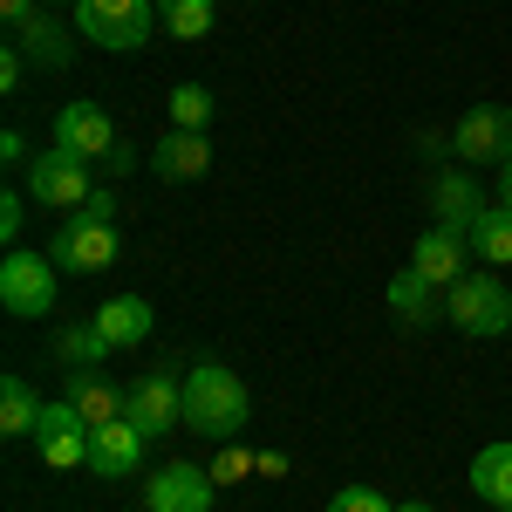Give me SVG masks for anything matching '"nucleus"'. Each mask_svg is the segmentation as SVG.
Returning a JSON list of instances; mask_svg holds the SVG:
<instances>
[{"label":"nucleus","mask_w":512,"mask_h":512,"mask_svg":"<svg viewBox=\"0 0 512 512\" xmlns=\"http://www.w3.org/2000/svg\"><path fill=\"white\" fill-rule=\"evenodd\" d=\"M253 417V396L239 383L226 362H198L185 376V431L192 437H212V444H233Z\"/></svg>","instance_id":"1"},{"label":"nucleus","mask_w":512,"mask_h":512,"mask_svg":"<svg viewBox=\"0 0 512 512\" xmlns=\"http://www.w3.org/2000/svg\"><path fill=\"white\" fill-rule=\"evenodd\" d=\"M444 321L458 328V335H472V342H499L512 328V294L499 274H465L451 294H444Z\"/></svg>","instance_id":"2"},{"label":"nucleus","mask_w":512,"mask_h":512,"mask_svg":"<svg viewBox=\"0 0 512 512\" xmlns=\"http://www.w3.org/2000/svg\"><path fill=\"white\" fill-rule=\"evenodd\" d=\"M117 253V219H96V212H69L48 239V260L62 274H103V267H117Z\"/></svg>","instance_id":"3"},{"label":"nucleus","mask_w":512,"mask_h":512,"mask_svg":"<svg viewBox=\"0 0 512 512\" xmlns=\"http://www.w3.org/2000/svg\"><path fill=\"white\" fill-rule=\"evenodd\" d=\"M151 0H76V35L110 48V55H130L151 41Z\"/></svg>","instance_id":"4"},{"label":"nucleus","mask_w":512,"mask_h":512,"mask_svg":"<svg viewBox=\"0 0 512 512\" xmlns=\"http://www.w3.org/2000/svg\"><path fill=\"white\" fill-rule=\"evenodd\" d=\"M55 260L48 253H21V246H7V260H0V301H7V315L21 321H41L55 315Z\"/></svg>","instance_id":"5"},{"label":"nucleus","mask_w":512,"mask_h":512,"mask_svg":"<svg viewBox=\"0 0 512 512\" xmlns=\"http://www.w3.org/2000/svg\"><path fill=\"white\" fill-rule=\"evenodd\" d=\"M89 164L82 158H69L62 144H48V151H35L28 158V198L35 205H55V212H82L89 205Z\"/></svg>","instance_id":"6"},{"label":"nucleus","mask_w":512,"mask_h":512,"mask_svg":"<svg viewBox=\"0 0 512 512\" xmlns=\"http://www.w3.org/2000/svg\"><path fill=\"white\" fill-rule=\"evenodd\" d=\"M89 424H82V410L69 396H55V403H41V424H35V444H41V465H55V472H82L89 465Z\"/></svg>","instance_id":"7"},{"label":"nucleus","mask_w":512,"mask_h":512,"mask_svg":"<svg viewBox=\"0 0 512 512\" xmlns=\"http://www.w3.org/2000/svg\"><path fill=\"white\" fill-rule=\"evenodd\" d=\"M451 158L458 164H506L512 158V110L506 103H478L451 130Z\"/></svg>","instance_id":"8"},{"label":"nucleus","mask_w":512,"mask_h":512,"mask_svg":"<svg viewBox=\"0 0 512 512\" xmlns=\"http://www.w3.org/2000/svg\"><path fill=\"white\" fill-rule=\"evenodd\" d=\"M123 417L137 424L144 437H164V431H185V383H171V376H137L130 390H123Z\"/></svg>","instance_id":"9"},{"label":"nucleus","mask_w":512,"mask_h":512,"mask_svg":"<svg viewBox=\"0 0 512 512\" xmlns=\"http://www.w3.org/2000/svg\"><path fill=\"white\" fill-rule=\"evenodd\" d=\"M212 499H219V485L205 465H164L144 485V512H212Z\"/></svg>","instance_id":"10"},{"label":"nucleus","mask_w":512,"mask_h":512,"mask_svg":"<svg viewBox=\"0 0 512 512\" xmlns=\"http://www.w3.org/2000/svg\"><path fill=\"white\" fill-rule=\"evenodd\" d=\"M55 144H62L69 158L96 164V158H110L123 137H117V123H110V110H96V103H69V110L55 117Z\"/></svg>","instance_id":"11"},{"label":"nucleus","mask_w":512,"mask_h":512,"mask_svg":"<svg viewBox=\"0 0 512 512\" xmlns=\"http://www.w3.org/2000/svg\"><path fill=\"white\" fill-rule=\"evenodd\" d=\"M144 444H151V437L137 431L130 417L96 424V437H89V472H96V478H137V472H144Z\"/></svg>","instance_id":"12"},{"label":"nucleus","mask_w":512,"mask_h":512,"mask_svg":"<svg viewBox=\"0 0 512 512\" xmlns=\"http://www.w3.org/2000/svg\"><path fill=\"white\" fill-rule=\"evenodd\" d=\"M410 267H417V274L431 280V287H444V294H451L458 280L472 274V239H465V233H444V226H431V233L417 239Z\"/></svg>","instance_id":"13"},{"label":"nucleus","mask_w":512,"mask_h":512,"mask_svg":"<svg viewBox=\"0 0 512 512\" xmlns=\"http://www.w3.org/2000/svg\"><path fill=\"white\" fill-rule=\"evenodd\" d=\"M144 164H151V178H164V185H192V178L212 171V144H205V130H171V137L151 144Z\"/></svg>","instance_id":"14"},{"label":"nucleus","mask_w":512,"mask_h":512,"mask_svg":"<svg viewBox=\"0 0 512 512\" xmlns=\"http://www.w3.org/2000/svg\"><path fill=\"white\" fill-rule=\"evenodd\" d=\"M431 212H437V226H444V233H465V239H472L485 198H478V185L465 178V171H444V178H431Z\"/></svg>","instance_id":"15"},{"label":"nucleus","mask_w":512,"mask_h":512,"mask_svg":"<svg viewBox=\"0 0 512 512\" xmlns=\"http://www.w3.org/2000/svg\"><path fill=\"white\" fill-rule=\"evenodd\" d=\"M390 315L403 321V328H437V321H444V287H431L417 267H403V274L390 280Z\"/></svg>","instance_id":"16"},{"label":"nucleus","mask_w":512,"mask_h":512,"mask_svg":"<svg viewBox=\"0 0 512 512\" xmlns=\"http://www.w3.org/2000/svg\"><path fill=\"white\" fill-rule=\"evenodd\" d=\"M14 48H21L35 69H69V62H76V41H69V28H62L48 7H41L35 21H21V28H14Z\"/></svg>","instance_id":"17"},{"label":"nucleus","mask_w":512,"mask_h":512,"mask_svg":"<svg viewBox=\"0 0 512 512\" xmlns=\"http://www.w3.org/2000/svg\"><path fill=\"white\" fill-rule=\"evenodd\" d=\"M62 396L82 410V424H89V431L123 417V390H117V383H103L96 369H62Z\"/></svg>","instance_id":"18"},{"label":"nucleus","mask_w":512,"mask_h":512,"mask_svg":"<svg viewBox=\"0 0 512 512\" xmlns=\"http://www.w3.org/2000/svg\"><path fill=\"white\" fill-rule=\"evenodd\" d=\"M151 301L144 294H117V301H103L96 308V328L110 335V349H137V342H151Z\"/></svg>","instance_id":"19"},{"label":"nucleus","mask_w":512,"mask_h":512,"mask_svg":"<svg viewBox=\"0 0 512 512\" xmlns=\"http://www.w3.org/2000/svg\"><path fill=\"white\" fill-rule=\"evenodd\" d=\"M472 492L485 499V506H512V444H478L472 458Z\"/></svg>","instance_id":"20"},{"label":"nucleus","mask_w":512,"mask_h":512,"mask_svg":"<svg viewBox=\"0 0 512 512\" xmlns=\"http://www.w3.org/2000/svg\"><path fill=\"white\" fill-rule=\"evenodd\" d=\"M472 260H485V267H512V205H485V212H478Z\"/></svg>","instance_id":"21"},{"label":"nucleus","mask_w":512,"mask_h":512,"mask_svg":"<svg viewBox=\"0 0 512 512\" xmlns=\"http://www.w3.org/2000/svg\"><path fill=\"white\" fill-rule=\"evenodd\" d=\"M158 21H164V35H178V41H205L212 21H219V0H158Z\"/></svg>","instance_id":"22"},{"label":"nucleus","mask_w":512,"mask_h":512,"mask_svg":"<svg viewBox=\"0 0 512 512\" xmlns=\"http://www.w3.org/2000/svg\"><path fill=\"white\" fill-rule=\"evenodd\" d=\"M41 424V396L21 383V376H0V431L7 437H35Z\"/></svg>","instance_id":"23"},{"label":"nucleus","mask_w":512,"mask_h":512,"mask_svg":"<svg viewBox=\"0 0 512 512\" xmlns=\"http://www.w3.org/2000/svg\"><path fill=\"white\" fill-rule=\"evenodd\" d=\"M55 355H62V369H96V362L110 355V335H103L96 321H69V328L55 335Z\"/></svg>","instance_id":"24"},{"label":"nucleus","mask_w":512,"mask_h":512,"mask_svg":"<svg viewBox=\"0 0 512 512\" xmlns=\"http://www.w3.org/2000/svg\"><path fill=\"white\" fill-rule=\"evenodd\" d=\"M171 123H178V130H205V123H212V89H205V82H178V89H171Z\"/></svg>","instance_id":"25"},{"label":"nucleus","mask_w":512,"mask_h":512,"mask_svg":"<svg viewBox=\"0 0 512 512\" xmlns=\"http://www.w3.org/2000/svg\"><path fill=\"white\" fill-rule=\"evenodd\" d=\"M253 458H260V451H246V444H219V451H212V465H205V472H212V485H219V492H226V485H246V478H253Z\"/></svg>","instance_id":"26"},{"label":"nucleus","mask_w":512,"mask_h":512,"mask_svg":"<svg viewBox=\"0 0 512 512\" xmlns=\"http://www.w3.org/2000/svg\"><path fill=\"white\" fill-rule=\"evenodd\" d=\"M328 512H396V506L376 492V485H342V492L328 499Z\"/></svg>","instance_id":"27"},{"label":"nucleus","mask_w":512,"mask_h":512,"mask_svg":"<svg viewBox=\"0 0 512 512\" xmlns=\"http://www.w3.org/2000/svg\"><path fill=\"white\" fill-rule=\"evenodd\" d=\"M21 226H28V198L7 192V198H0V239L14 246V239H21Z\"/></svg>","instance_id":"28"},{"label":"nucleus","mask_w":512,"mask_h":512,"mask_svg":"<svg viewBox=\"0 0 512 512\" xmlns=\"http://www.w3.org/2000/svg\"><path fill=\"white\" fill-rule=\"evenodd\" d=\"M21 76H28V55H21V48L7 41V48H0V89L14 96V89H21Z\"/></svg>","instance_id":"29"},{"label":"nucleus","mask_w":512,"mask_h":512,"mask_svg":"<svg viewBox=\"0 0 512 512\" xmlns=\"http://www.w3.org/2000/svg\"><path fill=\"white\" fill-rule=\"evenodd\" d=\"M253 478H287V451H260L253 458Z\"/></svg>","instance_id":"30"},{"label":"nucleus","mask_w":512,"mask_h":512,"mask_svg":"<svg viewBox=\"0 0 512 512\" xmlns=\"http://www.w3.org/2000/svg\"><path fill=\"white\" fill-rule=\"evenodd\" d=\"M0 14H7V28H21V21L41 14V0H0Z\"/></svg>","instance_id":"31"},{"label":"nucleus","mask_w":512,"mask_h":512,"mask_svg":"<svg viewBox=\"0 0 512 512\" xmlns=\"http://www.w3.org/2000/svg\"><path fill=\"white\" fill-rule=\"evenodd\" d=\"M0 158H7V164H28V144H21V130H7V137H0Z\"/></svg>","instance_id":"32"},{"label":"nucleus","mask_w":512,"mask_h":512,"mask_svg":"<svg viewBox=\"0 0 512 512\" xmlns=\"http://www.w3.org/2000/svg\"><path fill=\"white\" fill-rule=\"evenodd\" d=\"M82 212H96V219H117V198L103 192V185H96V192H89V205H82Z\"/></svg>","instance_id":"33"},{"label":"nucleus","mask_w":512,"mask_h":512,"mask_svg":"<svg viewBox=\"0 0 512 512\" xmlns=\"http://www.w3.org/2000/svg\"><path fill=\"white\" fill-rule=\"evenodd\" d=\"M103 164H110V171H117V178H123V171H137V151H130V144H117V151H110V158H103Z\"/></svg>","instance_id":"34"},{"label":"nucleus","mask_w":512,"mask_h":512,"mask_svg":"<svg viewBox=\"0 0 512 512\" xmlns=\"http://www.w3.org/2000/svg\"><path fill=\"white\" fill-rule=\"evenodd\" d=\"M499 205H512V158L499 164Z\"/></svg>","instance_id":"35"},{"label":"nucleus","mask_w":512,"mask_h":512,"mask_svg":"<svg viewBox=\"0 0 512 512\" xmlns=\"http://www.w3.org/2000/svg\"><path fill=\"white\" fill-rule=\"evenodd\" d=\"M396 512H437V506H424V499H410V506H396Z\"/></svg>","instance_id":"36"},{"label":"nucleus","mask_w":512,"mask_h":512,"mask_svg":"<svg viewBox=\"0 0 512 512\" xmlns=\"http://www.w3.org/2000/svg\"><path fill=\"white\" fill-rule=\"evenodd\" d=\"M41 7H48V0H41Z\"/></svg>","instance_id":"37"},{"label":"nucleus","mask_w":512,"mask_h":512,"mask_svg":"<svg viewBox=\"0 0 512 512\" xmlns=\"http://www.w3.org/2000/svg\"><path fill=\"white\" fill-rule=\"evenodd\" d=\"M506 512H512V506H506Z\"/></svg>","instance_id":"38"}]
</instances>
